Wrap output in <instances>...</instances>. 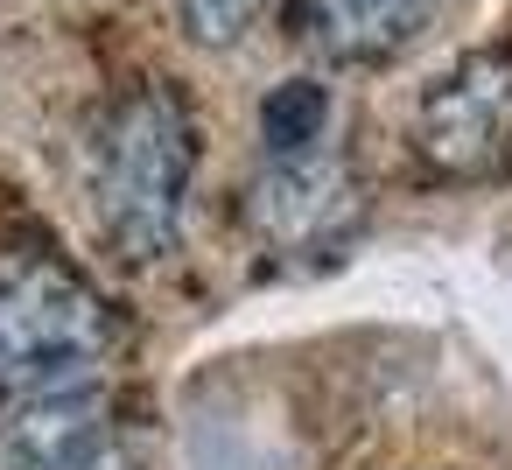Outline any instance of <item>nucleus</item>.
<instances>
[{
  "label": "nucleus",
  "instance_id": "3",
  "mask_svg": "<svg viewBox=\"0 0 512 470\" xmlns=\"http://www.w3.org/2000/svg\"><path fill=\"white\" fill-rule=\"evenodd\" d=\"M365 218V190L351 176V162L302 148V155H274V169L253 176L246 190V225L267 253L309 260V253H337L351 239V225Z\"/></svg>",
  "mask_w": 512,
  "mask_h": 470
},
{
  "label": "nucleus",
  "instance_id": "5",
  "mask_svg": "<svg viewBox=\"0 0 512 470\" xmlns=\"http://www.w3.org/2000/svg\"><path fill=\"white\" fill-rule=\"evenodd\" d=\"M0 470H141L134 449L113 435L106 400L92 393H43L15 421H0Z\"/></svg>",
  "mask_w": 512,
  "mask_h": 470
},
{
  "label": "nucleus",
  "instance_id": "8",
  "mask_svg": "<svg viewBox=\"0 0 512 470\" xmlns=\"http://www.w3.org/2000/svg\"><path fill=\"white\" fill-rule=\"evenodd\" d=\"M176 8H183V29L218 50V43H232V36L267 8V0H176Z\"/></svg>",
  "mask_w": 512,
  "mask_h": 470
},
{
  "label": "nucleus",
  "instance_id": "2",
  "mask_svg": "<svg viewBox=\"0 0 512 470\" xmlns=\"http://www.w3.org/2000/svg\"><path fill=\"white\" fill-rule=\"evenodd\" d=\"M113 351V316L85 274L43 253H0V400L71 393Z\"/></svg>",
  "mask_w": 512,
  "mask_h": 470
},
{
  "label": "nucleus",
  "instance_id": "6",
  "mask_svg": "<svg viewBox=\"0 0 512 470\" xmlns=\"http://www.w3.org/2000/svg\"><path fill=\"white\" fill-rule=\"evenodd\" d=\"M435 15V0H295V29L337 64H379L407 50Z\"/></svg>",
  "mask_w": 512,
  "mask_h": 470
},
{
  "label": "nucleus",
  "instance_id": "1",
  "mask_svg": "<svg viewBox=\"0 0 512 470\" xmlns=\"http://www.w3.org/2000/svg\"><path fill=\"white\" fill-rule=\"evenodd\" d=\"M190 176H197V120L169 85L127 92L92 127L85 197H92V218L113 239V253H127L134 267L176 253Z\"/></svg>",
  "mask_w": 512,
  "mask_h": 470
},
{
  "label": "nucleus",
  "instance_id": "7",
  "mask_svg": "<svg viewBox=\"0 0 512 470\" xmlns=\"http://www.w3.org/2000/svg\"><path fill=\"white\" fill-rule=\"evenodd\" d=\"M260 127H267V148H274V155H302V148H316L323 127H330V92H323L316 78H288V85L267 92Z\"/></svg>",
  "mask_w": 512,
  "mask_h": 470
},
{
  "label": "nucleus",
  "instance_id": "4",
  "mask_svg": "<svg viewBox=\"0 0 512 470\" xmlns=\"http://www.w3.org/2000/svg\"><path fill=\"white\" fill-rule=\"evenodd\" d=\"M414 141L435 169L449 176H484L505 162L512 148V57L498 50H470L456 57L414 113Z\"/></svg>",
  "mask_w": 512,
  "mask_h": 470
}]
</instances>
